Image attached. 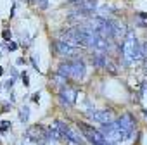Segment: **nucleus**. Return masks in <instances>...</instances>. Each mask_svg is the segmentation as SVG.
<instances>
[{
	"label": "nucleus",
	"instance_id": "f257e3e1",
	"mask_svg": "<svg viewBox=\"0 0 147 145\" xmlns=\"http://www.w3.org/2000/svg\"><path fill=\"white\" fill-rule=\"evenodd\" d=\"M119 52H121V59H123L125 66H135L137 62H140L144 59L142 45L138 43V40L131 30L126 31V35L119 45Z\"/></svg>",
	"mask_w": 147,
	"mask_h": 145
},
{
	"label": "nucleus",
	"instance_id": "f03ea898",
	"mask_svg": "<svg viewBox=\"0 0 147 145\" xmlns=\"http://www.w3.org/2000/svg\"><path fill=\"white\" fill-rule=\"evenodd\" d=\"M100 133L106 136V140H107L111 145H119L121 142L131 140L133 135H135V133L126 131V130L119 124L118 119H114V121H111V123H107V124H102V126H100Z\"/></svg>",
	"mask_w": 147,
	"mask_h": 145
},
{
	"label": "nucleus",
	"instance_id": "7ed1b4c3",
	"mask_svg": "<svg viewBox=\"0 0 147 145\" xmlns=\"http://www.w3.org/2000/svg\"><path fill=\"white\" fill-rule=\"evenodd\" d=\"M57 72L64 78H73V80H83L87 75V67L82 59H73L66 60L57 67Z\"/></svg>",
	"mask_w": 147,
	"mask_h": 145
},
{
	"label": "nucleus",
	"instance_id": "20e7f679",
	"mask_svg": "<svg viewBox=\"0 0 147 145\" xmlns=\"http://www.w3.org/2000/svg\"><path fill=\"white\" fill-rule=\"evenodd\" d=\"M78 130L82 131V135H83L92 145H111V143L106 140V136L100 133V130H95L94 126H90V124H87V123H80V124H78Z\"/></svg>",
	"mask_w": 147,
	"mask_h": 145
},
{
	"label": "nucleus",
	"instance_id": "39448f33",
	"mask_svg": "<svg viewBox=\"0 0 147 145\" xmlns=\"http://www.w3.org/2000/svg\"><path fill=\"white\" fill-rule=\"evenodd\" d=\"M52 47H54L55 54L61 55V57H73V55L78 54V48H76L75 45L67 43L66 40H55V42L52 43Z\"/></svg>",
	"mask_w": 147,
	"mask_h": 145
},
{
	"label": "nucleus",
	"instance_id": "423d86ee",
	"mask_svg": "<svg viewBox=\"0 0 147 145\" xmlns=\"http://www.w3.org/2000/svg\"><path fill=\"white\" fill-rule=\"evenodd\" d=\"M76 97H78V92H76L75 88L66 87V88H62L61 93H59V102H61L62 105H66V107H71V105L76 104Z\"/></svg>",
	"mask_w": 147,
	"mask_h": 145
},
{
	"label": "nucleus",
	"instance_id": "0eeeda50",
	"mask_svg": "<svg viewBox=\"0 0 147 145\" xmlns=\"http://www.w3.org/2000/svg\"><path fill=\"white\" fill-rule=\"evenodd\" d=\"M90 119L99 123V124H107L111 121H114V114L111 109H102V111H94L90 114Z\"/></svg>",
	"mask_w": 147,
	"mask_h": 145
},
{
	"label": "nucleus",
	"instance_id": "6e6552de",
	"mask_svg": "<svg viewBox=\"0 0 147 145\" xmlns=\"http://www.w3.org/2000/svg\"><path fill=\"white\" fill-rule=\"evenodd\" d=\"M118 121H119V124H121V126H123L126 131H130V133H135L137 121H135L133 114H130V112H125V114H121V116L118 117Z\"/></svg>",
	"mask_w": 147,
	"mask_h": 145
},
{
	"label": "nucleus",
	"instance_id": "1a4fd4ad",
	"mask_svg": "<svg viewBox=\"0 0 147 145\" xmlns=\"http://www.w3.org/2000/svg\"><path fill=\"white\" fill-rule=\"evenodd\" d=\"M140 104L144 105V109L147 111V83H142V87H140Z\"/></svg>",
	"mask_w": 147,
	"mask_h": 145
},
{
	"label": "nucleus",
	"instance_id": "9d476101",
	"mask_svg": "<svg viewBox=\"0 0 147 145\" xmlns=\"http://www.w3.org/2000/svg\"><path fill=\"white\" fill-rule=\"evenodd\" d=\"M50 81H54V85H55L57 88H64V85H66V78H64V76H61L59 72H55V75L50 78Z\"/></svg>",
	"mask_w": 147,
	"mask_h": 145
},
{
	"label": "nucleus",
	"instance_id": "9b49d317",
	"mask_svg": "<svg viewBox=\"0 0 147 145\" xmlns=\"http://www.w3.org/2000/svg\"><path fill=\"white\" fill-rule=\"evenodd\" d=\"M28 119H30V107L28 105H23L19 109V121L21 123H28Z\"/></svg>",
	"mask_w": 147,
	"mask_h": 145
},
{
	"label": "nucleus",
	"instance_id": "f8f14e48",
	"mask_svg": "<svg viewBox=\"0 0 147 145\" xmlns=\"http://www.w3.org/2000/svg\"><path fill=\"white\" fill-rule=\"evenodd\" d=\"M137 26L138 28H147V12L137 14Z\"/></svg>",
	"mask_w": 147,
	"mask_h": 145
},
{
	"label": "nucleus",
	"instance_id": "ddd939ff",
	"mask_svg": "<svg viewBox=\"0 0 147 145\" xmlns=\"http://www.w3.org/2000/svg\"><path fill=\"white\" fill-rule=\"evenodd\" d=\"M30 2H33L38 9H47L49 7V0H30Z\"/></svg>",
	"mask_w": 147,
	"mask_h": 145
},
{
	"label": "nucleus",
	"instance_id": "4468645a",
	"mask_svg": "<svg viewBox=\"0 0 147 145\" xmlns=\"http://www.w3.org/2000/svg\"><path fill=\"white\" fill-rule=\"evenodd\" d=\"M9 128H11V121H0V131L2 133H5Z\"/></svg>",
	"mask_w": 147,
	"mask_h": 145
},
{
	"label": "nucleus",
	"instance_id": "2eb2a0df",
	"mask_svg": "<svg viewBox=\"0 0 147 145\" xmlns=\"http://www.w3.org/2000/svg\"><path fill=\"white\" fill-rule=\"evenodd\" d=\"M7 48H9V52H16L18 50V43L11 40V42H7Z\"/></svg>",
	"mask_w": 147,
	"mask_h": 145
},
{
	"label": "nucleus",
	"instance_id": "dca6fc26",
	"mask_svg": "<svg viewBox=\"0 0 147 145\" xmlns=\"http://www.w3.org/2000/svg\"><path fill=\"white\" fill-rule=\"evenodd\" d=\"M21 80H23V85L28 88V87H30V76L26 75V72H23V75H21Z\"/></svg>",
	"mask_w": 147,
	"mask_h": 145
},
{
	"label": "nucleus",
	"instance_id": "f3484780",
	"mask_svg": "<svg viewBox=\"0 0 147 145\" xmlns=\"http://www.w3.org/2000/svg\"><path fill=\"white\" fill-rule=\"evenodd\" d=\"M2 36H4V40L11 42V38H12V33H11L9 30H4V31H2Z\"/></svg>",
	"mask_w": 147,
	"mask_h": 145
},
{
	"label": "nucleus",
	"instance_id": "a211bd4d",
	"mask_svg": "<svg viewBox=\"0 0 147 145\" xmlns=\"http://www.w3.org/2000/svg\"><path fill=\"white\" fill-rule=\"evenodd\" d=\"M31 64H33V67H35V71H36V72H40V67H38V62H36V57H35V55L31 57Z\"/></svg>",
	"mask_w": 147,
	"mask_h": 145
},
{
	"label": "nucleus",
	"instance_id": "6ab92c4d",
	"mask_svg": "<svg viewBox=\"0 0 147 145\" xmlns=\"http://www.w3.org/2000/svg\"><path fill=\"white\" fill-rule=\"evenodd\" d=\"M5 87H7L9 90H12V87H14V78H11V80H7V81H5Z\"/></svg>",
	"mask_w": 147,
	"mask_h": 145
},
{
	"label": "nucleus",
	"instance_id": "aec40b11",
	"mask_svg": "<svg viewBox=\"0 0 147 145\" xmlns=\"http://www.w3.org/2000/svg\"><path fill=\"white\" fill-rule=\"evenodd\" d=\"M142 52H144V59H147V42L142 45Z\"/></svg>",
	"mask_w": 147,
	"mask_h": 145
},
{
	"label": "nucleus",
	"instance_id": "412c9836",
	"mask_svg": "<svg viewBox=\"0 0 147 145\" xmlns=\"http://www.w3.org/2000/svg\"><path fill=\"white\" fill-rule=\"evenodd\" d=\"M31 100H33V102H38V100H40V93H33Z\"/></svg>",
	"mask_w": 147,
	"mask_h": 145
},
{
	"label": "nucleus",
	"instance_id": "4be33fe9",
	"mask_svg": "<svg viewBox=\"0 0 147 145\" xmlns=\"http://www.w3.org/2000/svg\"><path fill=\"white\" fill-rule=\"evenodd\" d=\"M16 64H19V66H23V64H26V60H24V59H18V60H16Z\"/></svg>",
	"mask_w": 147,
	"mask_h": 145
},
{
	"label": "nucleus",
	"instance_id": "5701e85b",
	"mask_svg": "<svg viewBox=\"0 0 147 145\" xmlns=\"http://www.w3.org/2000/svg\"><path fill=\"white\" fill-rule=\"evenodd\" d=\"M2 75H4V67H2V66H0V76H2Z\"/></svg>",
	"mask_w": 147,
	"mask_h": 145
},
{
	"label": "nucleus",
	"instance_id": "b1692460",
	"mask_svg": "<svg viewBox=\"0 0 147 145\" xmlns=\"http://www.w3.org/2000/svg\"><path fill=\"white\" fill-rule=\"evenodd\" d=\"M144 64H145V72H147V59H144Z\"/></svg>",
	"mask_w": 147,
	"mask_h": 145
},
{
	"label": "nucleus",
	"instance_id": "393cba45",
	"mask_svg": "<svg viewBox=\"0 0 147 145\" xmlns=\"http://www.w3.org/2000/svg\"><path fill=\"white\" fill-rule=\"evenodd\" d=\"M145 119H147V111H145Z\"/></svg>",
	"mask_w": 147,
	"mask_h": 145
},
{
	"label": "nucleus",
	"instance_id": "a878e982",
	"mask_svg": "<svg viewBox=\"0 0 147 145\" xmlns=\"http://www.w3.org/2000/svg\"><path fill=\"white\" fill-rule=\"evenodd\" d=\"M0 90H2V87H0Z\"/></svg>",
	"mask_w": 147,
	"mask_h": 145
}]
</instances>
